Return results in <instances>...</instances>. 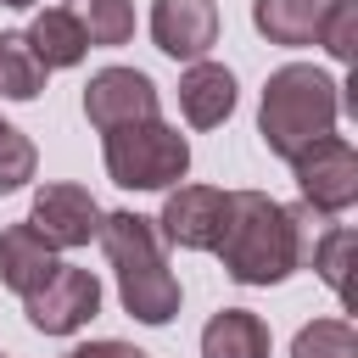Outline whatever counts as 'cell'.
I'll use <instances>...</instances> for the list:
<instances>
[{
	"mask_svg": "<svg viewBox=\"0 0 358 358\" xmlns=\"http://www.w3.org/2000/svg\"><path fill=\"white\" fill-rule=\"evenodd\" d=\"M218 263L235 285H280L302 268V224L296 207H280L263 190H229L224 229H218Z\"/></svg>",
	"mask_w": 358,
	"mask_h": 358,
	"instance_id": "obj_1",
	"label": "cell"
},
{
	"mask_svg": "<svg viewBox=\"0 0 358 358\" xmlns=\"http://www.w3.org/2000/svg\"><path fill=\"white\" fill-rule=\"evenodd\" d=\"M101 252L117 274V296H123V313L140 319V324H168L179 313V280L162 257V235H157V218H140V213H101Z\"/></svg>",
	"mask_w": 358,
	"mask_h": 358,
	"instance_id": "obj_2",
	"label": "cell"
},
{
	"mask_svg": "<svg viewBox=\"0 0 358 358\" xmlns=\"http://www.w3.org/2000/svg\"><path fill=\"white\" fill-rule=\"evenodd\" d=\"M341 117V84L330 73H319L313 62H285L268 73L263 84V106H257V134L274 157H296L302 145L336 134Z\"/></svg>",
	"mask_w": 358,
	"mask_h": 358,
	"instance_id": "obj_3",
	"label": "cell"
},
{
	"mask_svg": "<svg viewBox=\"0 0 358 358\" xmlns=\"http://www.w3.org/2000/svg\"><path fill=\"white\" fill-rule=\"evenodd\" d=\"M101 162H106V179L123 190H173L190 173V140L162 117H140V123L106 129Z\"/></svg>",
	"mask_w": 358,
	"mask_h": 358,
	"instance_id": "obj_4",
	"label": "cell"
},
{
	"mask_svg": "<svg viewBox=\"0 0 358 358\" xmlns=\"http://www.w3.org/2000/svg\"><path fill=\"white\" fill-rule=\"evenodd\" d=\"M291 173H296L302 207H313L319 218H341L358 201V151L347 134H324V140L302 145L291 157Z\"/></svg>",
	"mask_w": 358,
	"mask_h": 358,
	"instance_id": "obj_5",
	"label": "cell"
},
{
	"mask_svg": "<svg viewBox=\"0 0 358 358\" xmlns=\"http://www.w3.org/2000/svg\"><path fill=\"white\" fill-rule=\"evenodd\" d=\"M22 308H28V324H34V330H45V336H73V330H84V324L101 313V280H95L90 268H78V263H56L50 280L22 296Z\"/></svg>",
	"mask_w": 358,
	"mask_h": 358,
	"instance_id": "obj_6",
	"label": "cell"
},
{
	"mask_svg": "<svg viewBox=\"0 0 358 358\" xmlns=\"http://www.w3.org/2000/svg\"><path fill=\"white\" fill-rule=\"evenodd\" d=\"M28 224H34L56 252H78V246H90V241L101 235V201H95L84 185L56 179V185H39V190H34Z\"/></svg>",
	"mask_w": 358,
	"mask_h": 358,
	"instance_id": "obj_7",
	"label": "cell"
},
{
	"mask_svg": "<svg viewBox=\"0 0 358 358\" xmlns=\"http://www.w3.org/2000/svg\"><path fill=\"white\" fill-rule=\"evenodd\" d=\"M224 190L213 185H173L162 196V213H157V235L168 246H185V252H213L218 246V229H224Z\"/></svg>",
	"mask_w": 358,
	"mask_h": 358,
	"instance_id": "obj_8",
	"label": "cell"
},
{
	"mask_svg": "<svg viewBox=\"0 0 358 358\" xmlns=\"http://www.w3.org/2000/svg\"><path fill=\"white\" fill-rule=\"evenodd\" d=\"M84 117L101 134L123 129V123H140V117H157V84L140 67H101L84 84Z\"/></svg>",
	"mask_w": 358,
	"mask_h": 358,
	"instance_id": "obj_9",
	"label": "cell"
},
{
	"mask_svg": "<svg viewBox=\"0 0 358 358\" xmlns=\"http://www.w3.org/2000/svg\"><path fill=\"white\" fill-rule=\"evenodd\" d=\"M151 39L173 62H201L218 45V6L213 0H151Z\"/></svg>",
	"mask_w": 358,
	"mask_h": 358,
	"instance_id": "obj_10",
	"label": "cell"
},
{
	"mask_svg": "<svg viewBox=\"0 0 358 358\" xmlns=\"http://www.w3.org/2000/svg\"><path fill=\"white\" fill-rule=\"evenodd\" d=\"M179 112L190 129H218L235 112V73L224 62H190L179 73Z\"/></svg>",
	"mask_w": 358,
	"mask_h": 358,
	"instance_id": "obj_11",
	"label": "cell"
},
{
	"mask_svg": "<svg viewBox=\"0 0 358 358\" xmlns=\"http://www.w3.org/2000/svg\"><path fill=\"white\" fill-rule=\"evenodd\" d=\"M56 268V246L34 229V224H11L0 229V285H11L17 296H28L34 285H45Z\"/></svg>",
	"mask_w": 358,
	"mask_h": 358,
	"instance_id": "obj_12",
	"label": "cell"
},
{
	"mask_svg": "<svg viewBox=\"0 0 358 358\" xmlns=\"http://www.w3.org/2000/svg\"><path fill=\"white\" fill-rule=\"evenodd\" d=\"M330 6L336 0H252V22L268 45L302 50V45H319V28H324Z\"/></svg>",
	"mask_w": 358,
	"mask_h": 358,
	"instance_id": "obj_13",
	"label": "cell"
},
{
	"mask_svg": "<svg viewBox=\"0 0 358 358\" xmlns=\"http://www.w3.org/2000/svg\"><path fill=\"white\" fill-rule=\"evenodd\" d=\"M22 39H28V50L45 62V73H56V67H78V62L90 56V39H84V28H78V17H73L67 6H45V11H34V22L22 28Z\"/></svg>",
	"mask_w": 358,
	"mask_h": 358,
	"instance_id": "obj_14",
	"label": "cell"
},
{
	"mask_svg": "<svg viewBox=\"0 0 358 358\" xmlns=\"http://www.w3.org/2000/svg\"><path fill=\"white\" fill-rule=\"evenodd\" d=\"M201 358H268V324L252 308H224L201 324Z\"/></svg>",
	"mask_w": 358,
	"mask_h": 358,
	"instance_id": "obj_15",
	"label": "cell"
},
{
	"mask_svg": "<svg viewBox=\"0 0 358 358\" xmlns=\"http://www.w3.org/2000/svg\"><path fill=\"white\" fill-rule=\"evenodd\" d=\"M45 62L28 50V39L17 34V28H6L0 34V95L6 101H34L39 90H45Z\"/></svg>",
	"mask_w": 358,
	"mask_h": 358,
	"instance_id": "obj_16",
	"label": "cell"
},
{
	"mask_svg": "<svg viewBox=\"0 0 358 358\" xmlns=\"http://www.w3.org/2000/svg\"><path fill=\"white\" fill-rule=\"evenodd\" d=\"M90 45H129L134 39V0H67Z\"/></svg>",
	"mask_w": 358,
	"mask_h": 358,
	"instance_id": "obj_17",
	"label": "cell"
},
{
	"mask_svg": "<svg viewBox=\"0 0 358 358\" xmlns=\"http://www.w3.org/2000/svg\"><path fill=\"white\" fill-rule=\"evenodd\" d=\"M347 257H352V229H347V224H330V229L313 235L308 252H302V263H313L319 280H324L336 296H347Z\"/></svg>",
	"mask_w": 358,
	"mask_h": 358,
	"instance_id": "obj_18",
	"label": "cell"
},
{
	"mask_svg": "<svg viewBox=\"0 0 358 358\" xmlns=\"http://www.w3.org/2000/svg\"><path fill=\"white\" fill-rule=\"evenodd\" d=\"M291 358H358V330L347 319H313L296 330Z\"/></svg>",
	"mask_w": 358,
	"mask_h": 358,
	"instance_id": "obj_19",
	"label": "cell"
},
{
	"mask_svg": "<svg viewBox=\"0 0 358 358\" xmlns=\"http://www.w3.org/2000/svg\"><path fill=\"white\" fill-rule=\"evenodd\" d=\"M34 168H39V151H34V140L22 134V129H0V196H11V190H22L28 179H34Z\"/></svg>",
	"mask_w": 358,
	"mask_h": 358,
	"instance_id": "obj_20",
	"label": "cell"
},
{
	"mask_svg": "<svg viewBox=\"0 0 358 358\" xmlns=\"http://www.w3.org/2000/svg\"><path fill=\"white\" fill-rule=\"evenodd\" d=\"M319 45H324L341 67L358 56V6H352V0H336V6H330L324 28H319Z\"/></svg>",
	"mask_w": 358,
	"mask_h": 358,
	"instance_id": "obj_21",
	"label": "cell"
},
{
	"mask_svg": "<svg viewBox=\"0 0 358 358\" xmlns=\"http://www.w3.org/2000/svg\"><path fill=\"white\" fill-rule=\"evenodd\" d=\"M67 358H145V352L129 341H90V347H73Z\"/></svg>",
	"mask_w": 358,
	"mask_h": 358,
	"instance_id": "obj_22",
	"label": "cell"
},
{
	"mask_svg": "<svg viewBox=\"0 0 358 358\" xmlns=\"http://www.w3.org/2000/svg\"><path fill=\"white\" fill-rule=\"evenodd\" d=\"M0 6H11V11H28V6H39V0H0Z\"/></svg>",
	"mask_w": 358,
	"mask_h": 358,
	"instance_id": "obj_23",
	"label": "cell"
},
{
	"mask_svg": "<svg viewBox=\"0 0 358 358\" xmlns=\"http://www.w3.org/2000/svg\"><path fill=\"white\" fill-rule=\"evenodd\" d=\"M0 129H6V123H0Z\"/></svg>",
	"mask_w": 358,
	"mask_h": 358,
	"instance_id": "obj_24",
	"label": "cell"
}]
</instances>
